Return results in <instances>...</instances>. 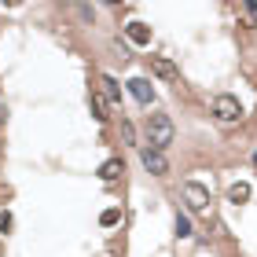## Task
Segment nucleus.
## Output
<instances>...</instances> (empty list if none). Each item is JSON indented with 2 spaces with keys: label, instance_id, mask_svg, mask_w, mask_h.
<instances>
[{
  "label": "nucleus",
  "instance_id": "1",
  "mask_svg": "<svg viewBox=\"0 0 257 257\" xmlns=\"http://www.w3.org/2000/svg\"><path fill=\"white\" fill-rule=\"evenodd\" d=\"M147 144L155 151L173 144V118H169V114H151V118H147Z\"/></svg>",
  "mask_w": 257,
  "mask_h": 257
},
{
  "label": "nucleus",
  "instance_id": "2",
  "mask_svg": "<svg viewBox=\"0 0 257 257\" xmlns=\"http://www.w3.org/2000/svg\"><path fill=\"white\" fill-rule=\"evenodd\" d=\"M213 114H217L220 121H239V118H242V107H239V99H235V96L220 92V96L213 99Z\"/></svg>",
  "mask_w": 257,
  "mask_h": 257
},
{
  "label": "nucleus",
  "instance_id": "3",
  "mask_svg": "<svg viewBox=\"0 0 257 257\" xmlns=\"http://www.w3.org/2000/svg\"><path fill=\"white\" fill-rule=\"evenodd\" d=\"M184 198H188V206L195 209V213H209V188L188 180V184H184Z\"/></svg>",
  "mask_w": 257,
  "mask_h": 257
},
{
  "label": "nucleus",
  "instance_id": "4",
  "mask_svg": "<svg viewBox=\"0 0 257 257\" xmlns=\"http://www.w3.org/2000/svg\"><path fill=\"white\" fill-rule=\"evenodd\" d=\"M140 162H144V169L155 173V177H166V173H169L166 155H162V151H155V147H144V151H140Z\"/></svg>",
  "mask_w": 257,
  "mask_h": 257
},
{
  "label": "nucleus",
  "instance_id": "5",
  "mask_svg": "<svg viewBox=\"0 0 257 257\" xmlns=\"http://www.w3.org/2000/svg\"><path fill=\"white\" fill-rule=\"evenodd\" d=\"M128 92H133L136 103H144V107L155 99V88H151V81H144V77H133V81H128Z\"/></svg>",
  "mask_w": 257,
  "mask_h": 257
},
{
  "label": "nucleus",
  "instance_id": "6",
  "mask_svg": "<svg viewBox=\"0 0 257 257\" xmlns=\"http://www.w3.org/2000/svg\"><path fill=\"white\" fill-rule=\"evenodd\" d=\"M125 37L144 48V44H151V26H147V22H128V26H125Z\"/></svg>",
  "mask_w": 257,
  "mask_h": 257
},
{
  "label": "nucleus",
  "instance_id": "7",
  "mask_svg": "<svg viewBox=\"0 0 257 257\" xmlns=\"http://www.w3.org/2000/svg\"><path fill=\"white\" fill-rule=\"evenodd\" d=\"M151 66H155V74H158L162 81H177V77H180V70L173 66V59H166V55H155Z\"/></svg>",
  "mask_w": 257,
  "mask_h": 257
},
{
  "label": "nucleus",
  "instance_id": "8",
  "mask_svg": "<svg viewBox=\"0 0 257 257\" xmlns=\"http://www.w3.org/2000/svg\"><path fill=\"white\" fill-rule=\"evenodd\" d=\"M99 85H103V99H110V103H121V92H118V81H114V77H103Z\"/></svg>",
  "mask_w": 257,
  "mask_h": 257
},
{
  "label": "nucleus",
  "instance_id": "9",
  "mask_svg": "<svg viewBox=\"0 0 257 257\" xmlns=\"http://www.w3.org/2000/svg\"><path fill=\"white\" fill-rule=\"evenodd\" d=\"M121 173H125V169H121V162H118V158H110V162H103L99 177H103V180H118Z\"/></svg>",
  "mask_w": 257,
  "mask_h": 257
},
{
  "label": "nucleus",
  "instance_id": "10",
  "mask_svg": "<svg viewBox=\"0 0 257 257\" xmlns=\"http://www.w3.org/2000/svg\"><path fill=\"white\" fill-rule=\"evenodd\" d=\"M250 198V184H231V191H228V202H246Z\"/></svg>",
  "mask_w": 257,
  "mask_h": 257
},
{
  "label": "nucleus",
  "instance_id": "11",
  "mask_svg": "<svg viewBox=\"0 0 257 257\" xmlns=\"http://www.w3.org/2000/svg\"><path fill=\"white\" fill-rule=\"evenodd\" d=\"M177 235L180 239H191L195 231H191V220H188V213H177Z\"/></svg>",
  "mask_w": 257,
  "mask_h": 257
},
{
  "label": "nucleus",
  "instance_id": "12",
  "mask_svg": "<svg viewBox=\"0 0 257 257\" xmlns=\"http://www.w3.org/2000/svg\"><path fill=\"white\" fill-rule=\"evenodd\" d=\"M242 15H246V26H257V4H242Z\"/></svg>",
  "mask_w": 257,
  "mask_h": 257
},
{
  "label": "nucleus",
  "instance_id": "13",
  "mask_svg": "<svg viewBox=\"0 0 257 257\" xmlns=\"http://www.w3.org/2000/svg\"><path fill=\"white\" fill-rule=\"evenodd\" d=\"M121 140H125V144H136V128H133V121H121Z\"/></svg>",
  "mask_w": 257,
  "mask_h": 257
},
{
  "label": "nucleus",
  "instance_id": "14",
  "mask_svg": "<svg viewBox=\"0 0 257 257\" xmlns=\"http://www.w3.org/2000/svg\"><path fill=\"white\" fill-rule=\"evenodd\" d=\"M99 220H103V224L110 228V224H118V220H121V213H118V209H107V213H103Z\"/></svg>",
  "mask_w": 257,
  "mask_h": 257
},
{
  "label": "nucleus",
  "instance_id": "15",
  "mask_svg": "<svg viewBox=\"0 0 257 257\" xmlns=\"http://www.w3.org/2000/svg\"><path fill=\"white\" fill-rule=\"evenodd\" d=\"M77 15L88 22V19H96V8H88V4H77Z\"/></svg>",
  "mask_w": 257,
  "mask_h": 257
},
{
  "label": "nucleus",
  "instance_id": "16",
  "mask_svg": "<svg viewBox=\"0 0 257 257\" xmlns=\"http://www.w3.org/2000/svg\"><path fill=\"white\" fill-rule=\"evenodd\" d=\"M8 228H11V213H8V209H0V235H4Z\"/></svg>",
  "mask_w": 257,
  "mask_h": 257
},
{
  "label": "nucleus",
  "instance_id": "17",
  "mask_svg": "<svg viewBox=\"0 0 257 257\" xmlns=\"http://www.w3.org/2000/svg\"><path fill=\"white\" fill-rule=\"evenodd\" d=\"M253 166H257V151H253Z\"/></svg>",
  "mask_w": 257,
  "mask_h": 257
}]
</instances>
